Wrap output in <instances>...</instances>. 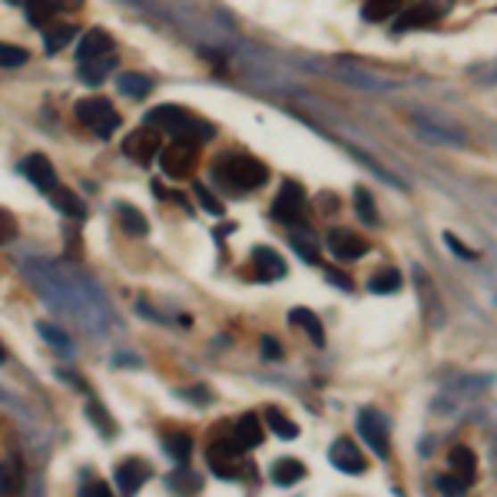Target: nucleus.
Instances as JSON below:
<instances>
[{"label": "nucleus", "instance_id": "nucleus-31", "mask_svg": "<svg viewBox=\"0 0 497 497\" xmlns=\"http://www.w3.org/2000/svg\"><path fill=\"white\" fill-rule=\"evenodd\" d=\"M262 418H266V425L276 431L282 441H295V438H299V425H295L292 418L282 415L278 408H266V415H262Z\"/></svg>", "mask_w": 497, "mask_h": 497}, {"label": "nucleus", "instance_id": "nucleus-50", "mask_svg": "<svg viewBox=\"0 0 497 497\" xmlns=\"http://www.w3.org/2000/svg\"><path fill=\"white\" fill-rule=\"evenodd\" d=\"M0 361H7V348H4V342H0Z\"/></svg>", "mask_w": 497, "mask_h": 497}, {"label": "nucleus", "instance_id": "nucleus-28", "mask_svg": "<svg viewBox=\"0 0 497 497\" xmlns=\"http://www.w3.org/2000/svg\"><path fill=\"white\" fill-rule=\"evenodd\" d=\"M289 322L299 325L305 335L312 338L315 345H325V332H322V319L315 312H309V309H292L289 312Z\"/></svg>", "mask_w": 497, "mask_h": 497}, {"label": "nucleus", "instance_id": "nucleus-13", "mask_svg": "<svg viewBox=\"0 0 497 497\" xmlns=\"http://www.w3.org/2000/svg\"><path fill=\"white\" fill-rule=\"evenodd\" d=\"M325 245H328V253L335 255V259H342V262H355V259H361V255L371 249L359 232L345 229V226H338V229L328 232V236H325Z\"/></svg>", "mask_w": 497, "mask_h": 497}, {"label": "nucleus", "instance_id": "nucleus-3", "mask_svg": "<svg viewBox=\"0 0 497 497\" xmlns=\"http://www.w3.org/2000/svg\"><path fill=\"white\" fill-rule=\"evenodd\" d=\"M73 116L87 129H93L100 139L113 137L116 129H120V123H123L120 113H116V106L110 100H104V96H83V100H77L73 104Z\"/></svg>", "mask_w": 497, "mask_h": 497}, {"label": "nucleus", "instance_id": "nucleus-12", "mask_svg": "<svg viewBox=\"0 0 497 497\" xmlns=\"http://www.w3.org/2000/svg\"><path fill=\"white\" fill-rule=\"evenodd\" d=\"M153 477V464L143 461V458H123L116 464V487L123 497H137L139 487L146 485Z\"/></svg>", "mask_w": 497, "mask_h": 497}, {"label": "nucleus", "instance_id": "nucleus-20", "mask_svg": "<svg viewBox=\"0 0 497 497\" xmlns=\"http://www.w3.org/2000/svg\"><path fill=\"white\" fill-rule=\"evenodd\" d=\"M435 21H441L438 13L428 11L425 4H418V0H415V4L408 7V11H402L398 17H394V30L402 34V30H411V27H431Z\"/></svg>", "mask_w": 497, "mask_h": 497}, {"label": "nucleus", "instance_id": "nucleus-7", "mask_svg": "<svg viewBox=\"0 0 497 497\" xmlns=\"http://www.w3.org/2000/svg\"><path fill=\"white\" fill-rule=\"evenodd\" d=\"M415 129L418 137H425L435 146H464L468 137L458 123H451L448 116H431V113H418L415 116Z\"/></svg>", "mask_w": 497, "mask_h": 497}, {"label": "nucleus", "instance_id": "nucleus-10", "mask_svg": "<svg viewBox=\"0 0 497 497\" xmlns=\"http://www.w3.org/2000/svg\"><path fill=\"white\" fill-rule=\"evenodd\" d=\"M123 153H127L129 160L139 162V166H150L153 160H160V133L153 127H139L133 129L127 139H123Z\"/></svg>", "mask_w": 497, "mask_h": 497}, {"label": "nucleus", "instance_id": "nucleus-34", "mask_svg": "<svg viewBox=\"0 0 497 497\" xmlns=\"http://www.w3.org/2000/svg\"><path fill=\"white\" fill-rule=\"evenodd\" d=\"M355 209H359V216L369 226H382V216H378V206H375V199H371L369 189H355Z\"/></svg>", "mask_w": 497, "mask_h": 497}, {"label": "nucleus", "instance_id": "nucleus-14", "mask_svg": "<svg viewBox=\"0 0 497 497\" xmlns=\"http://www.w3.org/2000/svg\"><path fill=\"white\" fill-rule=\"evenodd\" d=\"M21 173L30 179V183L40 189V193H54L57 189V170H54V162L46 160L44 153H30V156H23V162H21Z\"/></svg>", "mask_w": 497, "mask_h": 497}, {"label": "nucleus", "instance_id": "nucleus-45", "mask_svg": "<svg viewBox=\"0 0 497 497\" xmlns=\"http://www.w3.org/2000/svg\"><path fill=\"white\" fill-rule=\"evenodd\" d=\"M325 276H328V282H332V286H342V289H345V292L355 289V282H352V278H348L345 272H338V269H328Z\"/></svg>", "mask_w": 497, "mask_h": 497}, {"label": "nucleus", "instance_id": "nucleus-47", "mask_svg": "<svg viewBox=\"0 0 497 497\" xmlns=\"http://www.w3.org/2000/svg\"><path fill=\"white\" fill-rule=\"evenodd\" d=\"M262 352H266V359L269 361H276L278 359V355H282V348H278V342H276V338H262Z\"/></svg>", "mask_w": 497, "mask_h": 497}, {"label": "nucleus", "instance_id": "nucleus-8", "mask_svg": "<svg viewBox=\"0 0 497 497\" xmlns=\"http://www.w3.org/2000/svg\"><path fill=\"white\" fill-rule=\"evenodd\" d=\"M355 425H359V435L365 438L371 451L378 454V458H388V418L378 408H361Z\"/></svg>", "mask_w": 497, "mask_h": 497}, {"label": "nucleus", "instance_id": "nucleus-23", "mask_svg": "<svg viewBox=\"0 0 497 497\" xmlns=\"http://www.w3.org/2000/svg\"><path fill=\"white\" fill-rule=\"evenodd\" d=\"M166 487L173 491V494H183V497H196L199 491H203V477L193 475L186 464H179V471H173V475L166 477Z\"/></svg>", "mask_w": 497, "mask_h": 497}, {"label": "nucleus", "instance_id": "nucleus-30", "mask_svg": "<svg viewBox=\"0 0 497 497\" xmlns=\"http://www.w3.org/2000/svg\"><path fill=\"white\" fill-rule=\"evenodd\" d=\"M23 485V471L21 464H17V458H7V461H0V494L11 497L17 494Z\"/></svg>", "mask_w": 497, "mask_h": 497}, {"label": "nucleus", "instance_id": "nucleus-15", "mask_svg": "<svg viewBox=\"0 0 497 497\" xmlns=\"http://www.w3.org/2000/svg\"><path fill=\"white\" fill-rule=\"evenodd\" d=\"M253 266H255V278H262V282H276V278L289 276L286 259H282L272 245H255L253 249Z\"/></svg>", "mask_w": 497, "mask_h": 497}, {"label": "nucleus", "instance_id": "nucleus-4", "mask_svg": "<svg viewBox=\"0 0 497 497\" xmlns=\"http://www.w3.org/2000/svg\"><path fill=\"white\" fill-rule=\"evenodd\" d=\"M206 461L212 468V475L226 477V481H236V477H243L249 471V461L243 458V448L232 441V435L229 438H216L209 444Z\"/></svg>", "mask_w": 497, "mask_h": 497}, {"label": "nucleus", "instance_id": "nucleus-2", "mask_svg": "<svg viewBox=\"0 0 497 497\" xmlns=\"http://www.w3.org/2000/svg\"><path fill=\"white\" fill-rule=\"evenodd\" d=\"M212 170H216V176H220L229 189H236V193H253L259 186H266V179H269L266 162L255 160V156H245V153L222 156Z\"/></svg>", "mask_w": 497, "mask_h": 497}, {"label": "nucleus", "instance_id": "nucleus-39", "mask_svg": "<svg viewBox=\"0 0 497 497\" xmlns=\"http://www.w3.org/2000/svg\"><path fill=\"white\" fill-rule=\"evenodd\" d=\"M37 332H40V338H44V342H50L54 348H63V352L70 348V335L63 332V328H60V325L40 322V325H37Z\"/></svg>", "mask_w": 497, "mask_h": 497}, {"label": "nucleus", "instance_id": "nucleus-36", "mask_svg": "<svg viewBox=\"0 0 497 497\" xmlns=\"http://www.w3.org/2000/svg\"><path fill=\"white\" fill-rule=\"evenodd\" d=\"M87 418H90L96 428H104V438H116V421L110 415H106L104 405H96V402H90L87 405Z\"/></svg>", "mask_w": 497, "mask_h": 497}, {"label": "nucleus", "instance_id": "nucleus-35", "mask_svg": "<svg viewBox=\"0 0 497 497\" xmlns=\"http://www.w3.org/2000/svg\"><path fill=\"white\" fill-rule=\"evenodd\" d=\"M57 13V0H34L30 7H27V21L34 23V27H46V21Z\"/></svg>", "mask_w": 497, "mask_h": 497}, {"label": "nucleus", "instance_id": "nucleus-25", "mask_svg": "<svg viewBox=\"0 0 497 497\" xmlns=\"http://www.w3.org/2000/svg\"><path fill=\"white\" fill-rule=\"evenodd\" d=\"M302 477H305V464H302L299 458H278V461L272 464V481H276L278 487L299 485Z\"/></svg>", "mask_w": 497, "mask_h": 497}, {"label": "nucleus", "instance_id": "nucleus-44", "mask_svg": "<svg viewBox=\"0 0 497 497\" xmlns=\"http://www.w3.org/2000/svg\"><path fill=\"white\" fill-rule=\"evenodd\" d=\"M444 243L451 245L454 253L461 255V259H475V249H468V245H464L461 239H458V236H454V232H444Z\"/></svg>", "mask_w": 497, "mask_h": 497}, {"label": "nucleus", "instance_id": "nucleus-32", "mask_svg": "<svg viewBox=\"0 0 497 497\" xmlns=\"http://www.w3.org/2000/svg\"><path fill=\"white\" fill-rule=\"evenodd\" d=\"M402 11V0H365V7H361V17L369 23H382L388 21L392 13Z\"/></svg>", "mask_w": 497, "mask_h": 497}, {"label": "nucleus", "instance_id": "nucleus-29", "mask_svg": "<svg viewBox=\"0 0 497 497\" xmlns=\"http://www.w3.org/2000/svg\"><path fill=\"white\" fill-rule=\"evenodd\" d=\"M73 37H77V27L73 23H57V27H46L44 30V50L54 57V54H60L63 46L73 44Z\"/></svg>", "mask_w": 497, "mask_h": 497}, {"label": "nucleus", "instance_id": "nucleus-42", "mask_svg": "<svg viewBox=\"0 0 497 497\" xmlns=\"http://www.w3.org/2000/svg\"><path fill=\"white\" fill-rule=\"evenodd\" d=\"M13 236H17V222H13V216L7 209L0 206V245L13 243Z\"/></svg>", "mask_w": 497, "mask_h": 497}, {"label": "nucleus", "instance_id": "nucleus-11", "mask_svg": "<svg viewBox=\"0 0 497 497\" xmlns=\"http://www.w3.org/2000/svg\"><path fill=\"white\" fill-rule=\"evenodd\" d=\"M415 286H418V302H421V312H425V322L431 328L444 325V302L438 295V286L431 282V276L421 266H415Z\"/></svg>", "mask_w": 497, "mask_h": 497}, {"label": "nucleus", "instance_id": "nucleus-17", "mask_svg": "<svg viewBox=\"0 0 497 497\" xmlns=\"http://www.w3.org/2000/svg\"><path fill=\"white\" fill-rule=\"evenodd\" d=\"M106 54H113V37L106 34V30H100V27L87 30V34L80 37V44H77V60H80V63L106 57Z\"/></svg>", "mask_w": 497, "mask_h": 497}, {"label": "nucleus", "instance_id": "nucleus-9", "mask_svg": "<svg viewBox=\"0 0 497 497\" xmlns=\"http://www.w3.org/2000/svg\"><path fill=\"white\" fill-rule=\"evenodd\" d=\"M332 73L342 77L345 83H352V87L369 90V93H388L394 87L388 77H382V73H375V70H369V67H361V63H352V60H338V67H332Z\"/></svg>", "mask_w": 497, "mask_h": 497}, {"label": "nucleus", "instance_id": "nucleus-19", "mask_svg": "<svg viewBox=\"0 0 497 497\" xmlns=\"http://www.w3.org/2000/svg\"><path fill=\"white\" fill-rule=\"evenodd\" d=\"M116 67V57L113 54H106V57H96V60H87V63H80V70H77V77H80L87 87H100V83L113 73Z\"/></svg>", "mask_w": 497, "mask_h": 497}, {"label": "nucleus", "instance_id": "nucleus-33", "mask_svg": "<svg viewBox=\"0 0 497 497\" xmlns=\"http://www.w3.org/2000/svg\"><path fill=\"white\" fill-rule=\"evenodd\" d=\"M369 289L375 295H392V292L402 289V272L398 269H382V272H375L369 282Z\"/></svg>", "mask_w": 497, "mask_h": 497}, {"label": "nucleus", "instance_id": "nucleus-16", "mask_svg": "<svg viewBox=\"0 0 497 497\" xmlns=\"http://www.w3.org/2000/svg\"><path fill=\"white\" fill-rule=\"evenodd\" d=\"M328 461L335 464L338 471H345V475H361L369 461H365V454L355 448V441L352 438H338L332 448H328Z\"/></svg>", "mask_w": 497, "mask_h": 497}, {"label": "nucleus", "instance_id": "nucleus-22", "mask_svg": "<svg viewBox=\"0 0 497 497\" xmlns=\"http://www.w3.org/2000/svg\"><path fill=\"white\" fill-rule=\"evenodd\" d=\"M50 203L63 212V216H70V220H87V203H83L73 189H63V186H57L54 193H50Z\"/></svg>", "mask_w": 497, "mask_h": 497}, {"label": "nucleus", "instance_id": "nucleus-26", "mask_svg": "<svg viewBox=\"0 0 497 497\" xmlns=\"http://www.w3.org/2000/svg\"><path fill=\"white\" fill-rule=\"evenodd\" d=\"M116 216H120V226H123L129 236H139V239H143V236L150 232V222H146V216H143V212H139L133 203H116Z\"/></svg>", "mask_w": 497, "mask_h": 497}, {"label": "nucleus", "instance_id": "nucleus-1", "mask_svg": "<svg viewBox=\"0 0 497 497\" xmlns=\"http://www.w3.org/2000/svg\"><path fill=\"white\" fill-rule=\"evenodd\" d=\"M146 127L170 129L176 139H193V143H206V139L216 133V127H212V123H206L203 116L189 113V110H183V106H173V104L150 110V113H146Z\"/></svg>", "mask_w": 497, "mask_h": 497}, {"label": "nucleus", "instance_id": "nucleus-6", "mask_svg": "<svg viewBox=\"0 0 497 497\" xmlns=\"http://www.w3.org/2000/svg\"><path fill=\"white\" fill-rule=\"evenodd\" d=\"M199 143L193 139H173L170 146H162L160 153V170L166 179H186V176H193L196 170V160H199Z\"/></svg>", "mask_w": 497, "mask_h": 497}, {"label": "nucleus", "instance_id": "nucleus-43", "mask_svg": "<svg viewBox=\"0 0 497 497\" xmlns=\"http://www.w3.org/2000/svg\"><path fill=\"white\" fill-rule=\"evenodd\" d=\"M80 497H113V491H110V485H106V481H90V485L83 487Z\"/></svg>", "mask_w": 497, "mask_h": 497}, {"label": "nucleus", "instance_id": "nucleus-40", "mask_svg": "<svg viewBox=\"0 0 497 497\" xmlns=\"http://www.w3.org/2000/svg\"><path fill=\"white\" fill-rule=\"evenodd\" d=\"M435 487H438L441 497H464L468 494V485H464L458 475H441L438 481H435Z\"/></svg>", "mask_w": 497, "mask_h": 497}, {"label": "nucleus", "instance_id": "nucleus-37", "mask_svg": "<svg viewBox=\"0 0 497 497\" xmlns=\"http://www.w3.org/2000/svg\"><path fill=\"white\" fill-rule=\"evenodd\" d=\"M30 60V54L17 44H0V67L4 70H13V67H23Z\"/></svg>", "mask_w": 497, "mask_h": 497}, {"label": "nucleus", "instance_id": "nucleus-49", "mask_svg": "<svg viewBox=\"0 0 497 497\" xmlns=\"http://www.w3.org/2000/svg\"><path fill=\"white\" fill-rule=\"evenodd\" d=\"M7 4H13V7H30L34 0H7Z\"/></svg>", "mask_w": 497, "mask_h": 497}, {"label": "nucleus", "instance_id": "nucleus-46", "mask_svg": "<svg viewBox=\"0 0 497 497\" xmlns=\"http://www.w3.org/2000/svg\"><path fill=\"white\" fill-rule=\"evenodd\" d=\"M418 4H425V7H428V11H435L438 17H444V13L454 7V0H418Z\"/></svg>", "mask_w": 497, "mask_h": 497}, {"label": "nucleus", "instance_id": "nucleus-41", "mask_svg": "<svg viewBox=\"0 0 497 497\" xmlns=\"http://www.w3.org/2000/svg\"><path fill=\"white\" fill-rule=\"evenodd\" d=\"M193 193H196L199 206L206 209L209 216H222V212H226V206H222L220 199L212 196V193H209V189H206V186H203V183H196V186H193Z\"/></svg>", "mask_w": 497, "mask_h": 497}, {"label": "nucleus", "instance_id": "nucleus-21", "mask_svg": "<svg viewBox=\"0 0 497 497\" xmlns=\"http://www.w3.org/2000/svg\"><path fill=\"white\" fill-rule=\"evenodd\" d=\"M116 87H120V93H123V96H129V100H143V96H150L153 80L146 77V73L127 70V73H120V77H116Z\"/></svg>", "mask_w": 497, "mask_h": 497}, {"label": "nucleus", "instance_id": "nucleus-18", "mask_svg": "<svg viewBox=\"0 0 497 497\" xmlns=\"http://www.w3.org/2000/svg\"><path fill=\"white\" fill-rule=\"evenodd\" d=\"M262 438H266V428H262V421H259V415H255V411L243 415L239 421H236V428H232V441H236L243 451H253V448H259V444H262Z\"/></svg>", "mask_w": 497, "mask_h": 497}, {"label": "nucleus", "instance_id": "nucleus-5", "mask_svg": "<svg viewBox=\"0 0 497 497\" xmlns=\"http://www.w3.org/2000/svg\"><path fill=\"white\" fill-rule=\"evenodd\" d=\"M305 212H309L305 186L295 183V179H286V183L278 186L276 203H272V216L278 222H286V226H299V222H305Z\"/></svg>", "mask_w": 497, "mask_h": 497}, {"label": "nucleus", "instance_id": "nucleus-48", "mask_svg": "<svg viewBox=\"0 0 497 497\" xmlns=\"http://www.w3.org/2000/svg\"><path fill=\"white\" fill-rule=\"evenodd\" d=\"M83 0H57V13H70V11H80Z\"/></svg>", "mask_w": 497, "mask_h": 497}, {"label": "nucleus", "instance_id": "nucleus-24", "mask_svg": "<svg viewBox=\"0 0 497 497\" xmlns=\"http://www.w3.org/2000/svg\"><path fill=\"white\" fill-rule=\"evenodd\" d=\"M448 461H451V471L461 477L464 485H471V481H475V475H477V458H475V451H471V448H464V444L451 448Z\"/></svg>", "mask_w": 497, "mask_h": 497}, {"label": "nucleus", "instance_id": "nucleus-27", "mask_svg": "<svg viewBox=\"0 0 497 497\" xmlns=\"http://www.w3.org/2000/svg\"><path fill=\"white\" fill-rule=\"evenodd\" d=\"M160 441H162V448H166V454H170L176 464L189 461V454H193V438H189L186 431H166Z\"/></svg>", "mask_w": 497, "mask_h": 497}, {"label": "nucleus", "instance_id": "nucleus-38", "mask_svg": "<svg viewBox=\"0 0 497 497\" xmlns=\"http://www.w3.org/2000/svg\"><path fill=\"white\" fill-rule=\"evenodd\" d=\"M292 249L305 259V262H319V245H315V236H302V232H292Z\"/></svg>", "mask_w": 497, "mask_h": 497}]
</instances>
